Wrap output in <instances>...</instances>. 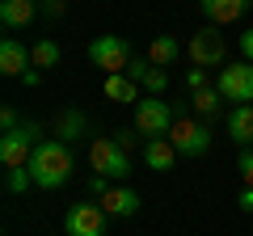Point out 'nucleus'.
Listing matches in <instances>:
<instances>
[{
  "label": "nucleus",
  "mask_w": 253,
  "mask_h": 236,
  "mask_svg": "<svg viewBox=\"0 0 253 236\" xmlns=\"http://www.w3.org/2000/svg\"><path fill=\"white\" fill-rule=\"evenodd\" d=\"M21 80H26V89H34V84H38V80H42V72H38V68H30V72H26V76H21Z\"/></svg>",
  "instance_id": "nucleus-31"
},
{
  "label": "nucleus",
  "mask_w": 253,
  "mask_h": 236,
  "mask_svg": "<svg viewBox=\"0 0 253 236\" xmlns=\"http://www.w3.org/2000/svg\"><path fill=\"white\" fill-rule=\"evenodd\" d=\"M177 55H181V42H177L173 34H156V38H152V46H148V59H152L156 68H169Z\"/></svg>",
  "instance_id": "nucleus-17"
},
{
  "label": "nucleus",
  "mask_w": 253,
  "mask_h": 236,
  "mask_svg": "<svg viewBox=\"0 0 253 236\" xmlns=\"http://www.w3.org/2000/svg\"><path fill=\"white\" fill-rule=\"evenodd\" d=\"M30 173H34L38 190H59L68 177H72V148L63 139H42L30 156Z\"/></svg>",
  "instance_id": "nucleus-1"
},
{
  "label": "nucleus",
  "mask_w": 253,
  "mask_h": 236,
  "mask_svg": "<svg viewBox=\"0 0 253 236\" xmlns=\"http://www.w3.org/2000/svg\"><path fill=\"white\" fill-rule=\"evenodd\" d=\"M89 164H93V173L110 177V182L131 177V152H123L114 135H97V139L89 144Z\"/></svg>",
  "instance_id": "nucleus-2"
},
{
  "label": "nucleus",
  "mask_w": 253,
  "mask_h": 236,
  "mask_svg": "<svg viewBox=\"0 0 253 236\" xmlns=\"http://www.w3.org/2000/svg\"><path fill=\"white\" fill-rule=\"evenodd\" d=\"M219 101H224V93H219L215 84H207V89L194 93V114H199V122H211V118L219 114Z\"/></svg>",
  "instance_id": "nucleus-19"
},
{
  "label": "nucleus",
  "mask_w": 253,
  "mask_h": 236,
  "mask_svg": "<svg viewBox=\"0 0 253 236\" xmlns=\"http://www.w3.org/2000/svg\"><path fill=\"white\" fill-rule=\"evenodd\" d=\"M224 55H228V46L215 26L194 30V38H190V64L194 68H215V64H224Z\"/></svg>",
  "instance_id": "nucleus-9"
},
{
  "label": "nucleus",
  "mask_w": 253,
  "mask_h": 236,
  "mask_svg": "<svg viewBox=\"0 0 253 236\" xmlns=\"http://www.w3.org/2000/svg\"><path fill=\"white\" fill-rule=\"evenodd\" d=\"M228 135L236 144H253V106H232L228 110Z\"/></svg>",
  "instance_id": "nucleus-15"
},
{
  "label": "nucleus",
  "mask_w": 253,
  "mask_h": 236,
  "mask_svg": "<svg viewBox=\"0 0 253 236\" xmlns=\"http://www.w3.org/2000/svg\"><path fill=\"white\" fill-rule=\"evenodd\" d=\"M236 169H241V182H245V186H253V148H245V152H241Z\"/></svg>",
  "instance_id": "nucleus-25"
},
{
  "label": "nucleus",
  "mask_w": 253,
  "mask_h": 236,
  "mask_svg": "<svg viewBox=\"0 0 253 236\" xmlns=\"http://www.w3.org/2000/svg\"><path fill=\"white\" fill-rule=\"evenodd\" d=\"M106 211L101 202H72L63 211V232L68 236H106Z\"/></svg>",
  "instance_id": "nucleus-8"
},
{
  "label": "nucleus",
  "mask_w": 253,
  "mask_h": 236,
  "mask_svg": "<svg viewBox=\"0 0 253 236\" xmlns=\"http://www.w3.org/2000/svg\"><path fill=\"white\" fill-rule=\"evenodd\" d=\"M173 122H177V114H173L169 101H161V97H139L135 101V131L144 139H165Z\"/></svg>",
  "instance_id": "nucleus-4"
},
{
  "label": "nucleus",
  "mask_w": 253,
  "mask_h": 236,
  "mask_svg": "<svg viewBox=\"0 0 253 236\" xmlns=\"http://www.w3.org/2000/svg\"><path fill=\"white\" fill-rule=\"evenodd\" d=\"M106 190H110V177H101V173H93V177H89V194H93V198H101Z\"/></svg>",
  "instance_id": "nucleus-28"
},
{
  "label": "nucleus",
  "mask_w": 253,
  "mask_h": 236,
  "mask_svg": "<svg viewBox=\"0 0 253 236\" xmlns=\"http://www.w3.org/2000/svg\"><path fill=\"white\" fill-rule=\"evenodd\" d=\"M215 89L224 93L228 101H236V106H253V64H249V59H241V64L219 68Z\"/></svg>",
  "instance_id": "nucleus-7"
},
{
  "label": "nucleus",
  "mask_w": 253,
  "mask_h": 236,
  "mask_svg": "<svg viewBox=\"0 0 253 236\" xmlns=\"http://www.w3.org/2000/svg\"><path fill=\"white\" fill-rule=\"evenodd\" d=\"M144 160H148V169L169 173L173 164H177V148H173L169 139H144Z\"/></svg>",
  "instance_id": "nucleus-14"
},
{
  "label": "nucleus",
  "mask_w": 253,
  "mask_h": 236,
  "mask_svg": "<svg viewBox=\"0 0 253 236\" xmlns=\"http://www.w3.org/2000/svg\"><path fill=\"white\" fill-rule=\"evenodd\" d=\"M114 139H118V148H123V152H135V148H139V131L135 127H131V131H114Z\"/></svg>",
  "instance_id": "nucleus-24"
},
{
  "label": "nucleus",
  "mask_w": 253,
  "mask_h": 236,
  "mask_svg": "<svg viewBox=\"0 0 253 236\" xmlns=\"http://www.w3.org/2000/svg\"><path fill=\"white\" fill-rule=\"evenodd\" d=\"M236 207H241V211H253V186H245V190H241V198H236Z\"/></svg>",
  "instance_id": "nucleus-30"
},
{
  "label": "nucleus",
  "mask_w": 253,
  "mask_h": 236,
  "mask_svg": "<svg viewBox=\"0 0 253 236\" xmlns=\"http://www.w3.org/2000/svg\"><path fill=\"white\" fill-rule=\"evenodd\" d=\"M241 55H245V59L253 64V26L245 30V34H241Z\"/></svg>",
  "instance_id": "nucleus-29"
},
{
  "label": "nucleus",
  "mask_w": 253,
  "mask_h": 236,
  "mask_svg": "<svg viewBox=\"0 0 253 236\" xmlns=\"http://www.w3.org/2000/svg\"><path fill=\"white\" fill-rule=\"evenodd\" d=\"M97 202H101L106 215H118V219H126V215H135V211H139V194L126 190V186H110Z\"/></svg>",
  "instance_id": "nucleus-12"
},
{
  "label": "nucleus",
  "mask_w": 253,
  "mask_h": 236,
  "mask_svg": "<svg viewBox=\"0 0 253 236\" xmlns=\"http://www.w3.org/2000/svg\"><path fill=\"white\" fill-rule=\"evenodd\" d=\"M38 17V0H0V21L9 30H21Z\"/></svg>",
  "instance_id": "nucleus-13"
},
{
  "label": "nucleus",
  "mask_w": 253,
  "mask_h": 236,
  "mask_svg": "<svg viewBox=\"0 0 253 236\" xmlns=\"http://www.w3.org/2000/svg\"><path fill=\"white\" fill-rule=\"evenodd\" d=\"M17 127H21L17 110H13V106H4V110H0V131H17Z\"/></svg>",
  "instance_id": "nucleus-27"
},
{
  "label": "nucleus",
  "mask_w": 253,
  "mask_h": 236,
  "mask_svg": "<svg viewBox=\"0 0 253 236\" xmlns=\"http://www.w3.org/2000/svg\"><path fill=\"white\" fill-rule=\"evenodd\" d=\"M30 68H34L30 51H26L13 34H4V38H0V72H4V76H26Z\"/></svg>",
  "instance_id": "nucleus-10"
},
{
  "label": "nucleus",
  "mask_w": 253,
  "mask_h": 236,
  "mask_svg": "<svg viewBox=\"0 0 253 236\" xmlns=\"http://www.w3.org/2000/svg\"><path fill=\"white\" fill-rule=\"evenodd\" d=\"M30 59H34V68H38V72L55 68V64H59V42H55V38H38V42L30 46Z\"/></svg>",
  "instance_id": "nucleus-20"
},
{
  "label": "nucleus",
  "mask_w": 253,
  "mask_h": 236,
  "mask_svg": "<svg viewBox=\"0 0 253 236\" xmlns=\"http://www.w3.org/2000/svg\"><path fill=\"white\" fill-rule=\"evenodd\" d=\"M89 59H93V68H101L106 76H118V72H126V64H131L135 55H131V46L118 34H101V38L89 42Z\"/></svg>",
  "instance_id": "nucleus-5"
},
{
  "label": "nucleus",
  "mask_w": 253,
  "mask_h": 236,
  "mask_svg": "<svg viewBox=\"0 0 253 236\" xmlns=\"http://www.w3.org/2000/svg\"><path fill=\"white\" fill-rule=\"evenodd\" d=\"M101 89H106V97H110V101H123V106H126V101H139V84L131 80L126 72L106 76V84H101Z\"/></svg>",
  "instance_id": "nucleus-18"
},
{
  "label": "nucleus",
  "mask_w": 253,
  "mask_h": 236,
  "mask_svg": "<svg viewBox=\"0 0 253 236\" xmlns=\"http://www.w3.org/2000/svg\"><path fill=\"white\" fill-rule=\"evenodd\" d=\"M26 186H34L30 164H21V169H9V173H4V190H9V194H26Z\"/></svg>",
  "instance_id": "nucleus-21"
},
{
  "label": "nucleus",
  "mask_w": 253,
  "mask_h": 236,
  "mask_svg": "<svg viewBox=\"0 0 253 236\" xmlns=\"http://www.w3.org/2000/svg\"><path fill=\"white\" fill-rule=\"evenodd\" d=\"M55 135L63 139V144L72 148L81 135H89V127H84V114L81 110H59V122H55Z\"/></svg>",
  "instance_id": "nucleus-16"
},
{
  "label": "nucleus",
  "mask_w": 253,
  "mask_h": 236,
  "mask_svg": "<svg viewBox=\"0 0 253 236\" xmlns=\"http://www.w3.org/2000/svg\"><path fill=\"white\" fill-rule=\"evenodd\" d=\"M38 13H42L46 21H59L63 13H68V0H38Z\"/></svg>",
  "instance_id": "nucleus-23"
},
{
  "label": "nucleus",
  "mask_w": 253,
  "mask_h": 236,
  "mask_svg": "<svg viewBox=\"0 0 253 236\" xmlns=\"http://www.w3.org/2000/svg\"><path fill=\"white\" fill-rule=\"evenodd\" d=\"M38 135H42L38 122H21L17 131H4V135H0V164H4V169H21V164H30L34 148L42 144Z\"/></svg>",
  "instance_id": "nucleus-3"
},
{
  "label": "nucleus",
  "mask_w": 253,
  "mask_h": 236,
  "mask_svg": "<svg viewBox=\"0 0 253 236\" xmlns=\"http://www.w3.org/2000/svg\"><path fill=\"white\" fill-rule=\"evenodd\" d=\"M249 4L253 0H199L203 17H207L211 26H232V21H241Z\"/></svg>",
  "instance_id": "nucleus-11"
},
{
  "label": "nucleus",
  "mask_w": 253,
  "mask_h": 236,
  "mask_svg": "<svg viewBox=\"0 0 253 236\" xmlns=\"http://www.w3.org/2000/svg\"><path fill=\"white\" fill-rule=\"evenodd\" d=\"M169 139L177 148V156H203L211 148V122H194V118H177L169 127Z\"/></svg>",
  "instance_id": "nucleus-6"
},
{
  "label": "nucleus",
  "mask_w": 253,
  "mask_h": 236,
  "mask_svg": "<svg viewBox=\"0 0 253 236\" xmlns=\"http://www.w3.org/2000/svg\"><path fill=\"white\" fill-rule=\"evenodd\" d=\"M139 84H144V89H152V97H161V93H165V84H169V72L152 64V68L144 72V80H139Z\"/></svg>",
  "instance_id": "nucleus-22"
},
{
  "label": "nucleus",
  "mask_w": 253,
  "mask_h": 236,
  "mask_svg": "<svg viewBox=\"0 0 253 236\" xmlns=\"http://www.w3.org/2000/svg\"><path fill=\"white\" fill-rule=\"evenodd\" d=\"M186 84H190V93H199V89H207V72H203V68H194V64H190V72H186Z\"/></svg>",
  "instance_id": "nucleus-26"
}]
</instances>
